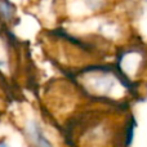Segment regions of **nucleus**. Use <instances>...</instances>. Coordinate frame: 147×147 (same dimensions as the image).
Returning a JSON list of instances; mask_svg holds the SVG:
<instances>
[{"label":"nucleus","mask_w":147,"mask_h":147,"mask_svg":"<svg viewBox=\"0 0 147 147\" xmlns=\"http://www.w3.org/2000/svg\"><path fill=\"white\" fill-rule=\"evenodd\" d=\"M27 133L30 140L34 142V145L36 147H53L51 143V141L47 138V136L44 134V132L41 130L40 125L36 121H30L27 125Z\"/></svg>","instance_id":"f257e3e1"},{"label":"nucleus","mask_w":147,"mask_h":147,"mask_svg":"<svg viewBox=\"0 0 147 147\" xmlns=\"http://www.w3.org/2000/svg\"><path fill=\"white\" fill-rule=\"evenodd\" d=\"M13 13H14V7L7 0H0V16L5 20L12 18Z\"/></svg>","instance_id":"f03ea898"},{"label":"nucleus","mask_w":147,"mask_h":147,"mask_svg":"<svg viewBox=\"0 0 147 147\" xmlns=\"http://www.w3.org/2000/svg\"><path fill=\"white\" fill-rule=\"evenodd\" d=\"M0 147H12L7 141H0Z\"/></svg>","instance_id":"7ed1b4c3"}]
</instances>
